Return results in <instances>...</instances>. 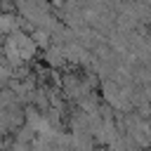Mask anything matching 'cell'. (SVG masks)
<instances>
[{
	"label": "cell",
	"instance_id": "obj_2",
	"mask_svg": "<svg viewBox=\"0 0 151 151\" xmlns=\"http://www.w3.org/2000/svg\"><path fill=\"white\" fill-rule=\"evenodd\" d=\"M31 38H33V42L38 45L40 52L52 45V35H50V31H45V28H33V31H31Z\"/></svg>",
	"mask_w": 151,
	"mask_h": 151
},
{
	"label": "cell",
	"instance_id": "obj_4",
	"mask_svg": "<svg viewBox=\"0 0 151 151\" xmlns=\"http://www.w3.org/2000/svg\"><path fill=\"white\" fill-rule=\"evenodd\" d=\"M14 2H17V7H19V5H21V2H24V0H14Z\"/></svg>",
	"mask_w": 151,
	"mask_h": 151
},
{
	"label": "cell",
	"instance_id": "obj_1",
	"mask_svg": "<svg viewBox=\"0 0 151 151\" xmlns=\"http://www.w3.org/2000/svg\"><path fill=\"white\" fill-rule=\"evenodd\" d=\"M40 59H42V64H47L50 68H59V71L66 68V64H68V61H66V54H64V47H61L59 42H52L47 50H42V57H40Z\"/></svg>",
	"mask_w": 151,
	"mask_h": 151
},
{
	"label": "cell",
	"instance_id": "obj_3",
	"mask_svg": "<svg viewBox=\"0 0 151 151\" xmlns=\"http://www.w3.org/2000/svg\"><path fill=\"white\" fill-rule=\"evenodd\" d=\"M0 12H5V14H17V2H14V0H0Z\"/></svg>",
	"mask_w": 151,
	"mask_h": 151
}]
</instances>
